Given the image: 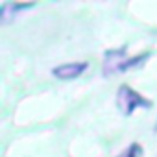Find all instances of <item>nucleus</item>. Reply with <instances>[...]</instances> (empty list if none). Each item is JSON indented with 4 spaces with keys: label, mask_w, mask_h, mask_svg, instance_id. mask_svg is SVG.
Listing matches in <instances>:
<instances>
[{
    "label": "nucleus",
    "mask_w": 157,
    "mask_h": 157,
    "mask_svg": "<svg viewBox=\"0 0 157 157\" xmlns=\"http://www.w3.org/2000/svg\"><path fill=\"white\" fill-rule=\"evenodd\" d=\"M150 56L148 54H139V56H128V46H120V48H111L104 52V59H102V74L104 76H113L118 72H126L133 67L142 65Z\"/></svg>",
    "instance_id": "obj_1"
},
{
    "label": "nucleus",
    "mask_w": 157,
    "mask_h": 157,
    "mask_svg": "<svg viewBox=\"0 0 157 157\" xmlns=\"http://www.w3.org/2000/svg\"><path fill=\"white\" fill-rule=\"evenodd\" d=\"M117 107L120 109V113L124 117H129V115H133L139 109L151 107V102L148 98H144L140 93H137L133 87L120 85L118 91H117Z\"/></svg>",
    "instance_id": "obj_2"
},
{
    "label": "nucleus",
    "mask_w": 157,
    "mask_h": 157,
    "mask_svg": "<svg viewBox=\"0 0 157 157\" xmlns=\"http://www.w3.org/2000/svg\"><path fill=\"white\" fill-rule=\"evenodd\" d=\"M87 68H89L87 61H70V63H63V65L54 67L52 74L56 78H59V80H76V78H80Z\"/></svg>",
    "instance_id": "obj_3"
},
{
    "label": "nucleus",
    "mask_w": 157,
    "mask_h": 157,
    "mask_svg": "<svg viewBox=\"0 0 157 157\" xmlns=\"http://www.w3.org/2000/svg\"><path fill=\"white\" fill-rule=\"evenodd\" d=\"M35 4H22V2H4L0 6V22L8 24L11 19H15L21 11L33 8Z\"/></svg>",
    "instance_id": "obj_4"
},
{
    "label": "nucleus",
    "mask_w": 157,
    "mask_h": 157,
    "mask_svg": "<svg viewBox=\"0 0 157 157\" xmlns=\"http://www.w3.org/2000/svg\"><path fill=\"white\" fill-rule=\"evenodd\" d=\"M117 157H142V148H140L139 142H131V144H128Z\"/></svg>",
    "instance_id": "obj_5"
}]
</instances>
